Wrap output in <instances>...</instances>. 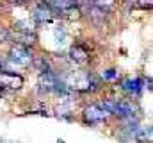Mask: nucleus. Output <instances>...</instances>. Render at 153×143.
Instances as JSON below:
<instances>
[{
	"mask_svg": "<svg viewBox=\"0 0 153 143\" xmlns=\"http://www.w3.org/2000/svg\"><path fill=\"white\" fill-rule=\"evenodd\" d=\"M70 59L76 65H82V63H85L89 59V50L84 45H73L70 48Z\"/></svg>",
	"mask_w": 153,
	"mask_h": 143,
	"instance_id": "obj_7",
	"label": "nucleus"
},
{
	"mask_svg": "<svg viewBox=\"0 0 153 143\" xmlns=\"http://www.w3.org/2000/svg\"><path fill=\"white\" fill-rule=\"evenodd\" d=\"M23 77L13 72H0V91H14L23 86Z\"/></svg>",
	"mask_w": 153,
	"mask_h": 143,
	"instance_id": "obj_4",
	"label": "nucleus"
},
{
	"mask_svg": "<svg viewBox=\"0 0 153 143\" xmlns=\"http://www.w3.org/2000/svg\"><path fill=\"white\" fill-rule=\"evenodd\" d=\"M5 38H7V31H5L4 27H0V41H4Z\"/></svg>",
	"mask_w": 153,
	"mask_h": 143,
	"instance_id": "obj_11",
	"label": "nucleus"
},
{
	"mask_svg": "<svg viewBox=\"0 0 153 143\" xmlns=\"http://www.w3.org/2000/svg\"><path fill=\"white\" fill-rule=\"evenodd\" d=\"M32 22L34 25H50L55 20V11H52L46 4H38L32 11Z\"/></svg>",
	"mask_w": 153,
	"mask_h": 143,
	"instance_id": "obj_3",
	"label": "nucleus"
},
{
	"mask_svg": "<svg viewBox=\"0 0 153 143\" xmlns=\"http://www.w3.org/2000/svg\"><path fill=\"white\" fill-rule=\"evenodd\" d=\"M123 88L132 95H141L144 90V81L143 79H126L123 82Z\"/></svg>",
	"mask_w": 153,
	"mask_h": 143,
	"instance_id": "obj_8",
	"label": "nucleus"
},
{
	"mask_svg": "<svg viewBox=\"0 0 153 143\" xmlns=\"http://www.w3.org/2000/svg\"><path fill=\"white\" fill-rule=\"evenodd\" d=\"M103 79H107V81H114V79H117V72H116V70L103 72Z\"/></svg>",
	"mask_w": 153,
	"mask_h": 143,
	"instance_id": "obj_10",
	"label": "nucleus"
},
{
	"mask_svg": "<svg viewBox=\"0 0 153 143\" xmlns=\"http://www.w3.org/2000/svg\"><path fill=\"white\" fill-rule=\"evenodd\" d=\"M64 86H66L70 91L75 90V91L85 93V91H93V90L96 88V81H94L91 75L84 73V72H71L70 77L66 79Z\"/></svg>",
	"mask_w": 153,
	"mask_h": 143,
	"instance_id": "obj_1",
	"label": "nucleus"
},
{
	"mask_svg": "<svg viewBox=\"0 0 153 143\" xmlns=\"http://www.w3.org/2000/svg\"><path fill=\"white\" fill-rule=\"evenodd\" d=\"M34 61V54L30 48L27 47H20V45H14L11 50H9V56H7V63L14 68H23V66H29L30 63Z\"/></svg>",
	"mask_w": 153,
	"mask_h": 143,
	"instance_id": "obj_2",
	"label": "nucleus"
},
{
	"mask_svg": "<svg viewBox=\"0 0 153 143\" xmlns=\"http://www.w3.org/2000/svg\"><path fill=\"white\" fill-rule=\"evenodd\" d=\"M7 38L11 39V41H14L16 45H20V47H30L34 41H36V36L32 31H25V29H13V31H7Z\"/></svg>",
	"mask_w": 153,
	"mask_h": 143,
	"instance_id": "obj_5",
	"label": "nucleus"
},
{
	"mask_svg": "<svg viewBox=\"0 0 153 143\" xmlns=\"http://www.w3.org/2000/svg\"><path fill=\"white\" fill-rule=\"evenodd\" d=\"M84 118L89 123H100V122H105L109 118V113L100 104H91L84 109Z\"/></svg>",
	"mask_w": 153,
	"mask_h": 143,
	"instance_id": "obj_6",
	"label": "nucleus"
},
{
	"mask_svg": "<svg viewBox=\"0 0 153 143\" xmlns=\"http://www.w3.org/2000/svg\"><path fill=\"white\" fill-rule=\"evenodd\" d=\"M134 138H135L137 141H141V143L152 141V129H150V127H135Z\"/></svg>",
	"mask_w": 153,
	"mask_h": 143,
	"instance_id": "obj_9",
	"label": "nucleus"
}]
</instances>
